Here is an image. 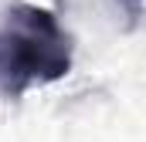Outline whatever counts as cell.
<instances>
[{"label":"cell","mask_w":146,"mask_h":142,"mask_svg":"<svg viewBox=\"0 0 146 142\" xmlns=\"http://www.w3.org/2000/svg\"><path fill=\"white\" fill-rule=\"evenodd\" d=\"M72 34L37 3H14L0 24V95L21 98L72 71Z\"/></svg>","instance_id":"cell-1"},{"label":"cell","mask_w":146,"mask_h":142,"mask_svg":"<svg viewBox=\"0 0 146 142\" xmlns=\"http://www.w3.org/2000/svg\"><path fill=\"white\" fill-rule=\"evenodd\" d=\"M129 3H143V0H129Z\"/></svg>","instance_id":"cell-2"}]
</instances>
